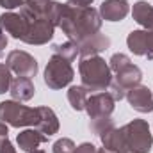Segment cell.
I'll return each mask as SVG.
<instances>
[{
    "instance_id": "6da1fadb",
    "label": "cell",
    "mask_w": 153,
    "mask_h": 153,
    "mask_svg": "<svg viewBox=\"0 0 153 153\" xmlns=\"http://www.w3.org/2000/svg\"><path fill=\"white\" fill-rule=\"evenodd\" d=\"M102 23H103V20H102L98 9L75 7V5L64 4L59 29L66 34L68 41H73V43L78 45L80 41L100 32Z\"/></svg>"
},
{
    "instance_id": "7a4b0ae2",
    "label": "cell",
    "mask_w": 153,
    "mask_h": 153,
    "mask_svg": "<svg viewBox=\"0 0 153 153\" xmlns=\"http://www.w3.org/2000/svg\"><path fill=\"white\" fill-rule=\"evenodd\" d=\"M78 73L82 85L87 91H105L112 82V71L109 68V62L100 55L82 57L78 62Z\"/></svg>"
},
{
    "instance_id": "3957f363",
    "label": "cell",
    "mask_w": 153,
    "mask_h": 153,
    "mask_svg": "<svg viewBox=\"0 0 153 153\" xmlns=\"http://www.w3.org/2000/svg\"><path fill=\"white\" fill-rule=\"evenodd\" d=\"M128 153H150L153 148V135L146 119H132L121 126Z\"/></svg>"
},
{
    "instance_id": "277c9868",
    "label": "cell",
    "mask_w": 153,
    "mask_h": 153,
    "mask_svg": "<svg viewBox=\"0 0 153 153\" xmlns=\"http://www.w3.org/2000/svg\"><path fill=\"white\" fill-rule=\"evenodd\" d=\"M38 117V107L32 109V107H27L16 100L0 102V121L7 123L9 126H14V128L36 126Z\"/></svg>"
},
{
    "instance_id": "5b68a950",
    "label": "cell",
    "mask_w": 153,
    "mask_h": 153,
    "mask_svg": "<svg viewBox=\"0 0 153 153\" xmlns=\"http://www.w3.org/2000/svg\"><path fill=\"white\" fill-rule=\"evenodd\" d=\"M45 84L57 91V89H62V87H68L73 78H75V70L71 66V62H68L66 59L59 57V55H52L46 62V68H45Z\"/></svg>"
},
{
    "instance_id": "8992f818",
    "label": "cell",
    "mask_w": 153,
    "mask_h": 153,
    "mask_svg": "<svg viewBox=\"0 0 153 153\" xmlns=\"http://www.w3.org/2000/svg\"><path fill=\"white\" fill-rule=\"evenodd\" d=\"M5 64L11 70V73H14L16 76L32 78L38 73V61L34 59V55H30L29 52H23V50L9 52Z\"/></svg>"
},
{
    "instance_id": "52a82bcc",
    "label": "cell",
    "mask_w": 153,
    "mask_h": 153,
    "mask_svg": "<svg viewBox=\"0 0 153 153\" xmlns=\"http://www.w3.org/2000/svg\"><path fill=\"white\" fill-rule=\"evenodd\" d=\"M116 109V100L111 96L109 91H100L91 96H87L85 102V112L89 119L94 117H111Z\"/></svg>"
},
{
    "instance_id": "ba28073f",
    "label": "cell",
    "mask_w": 153,
    "mask_h": 153,
    "mask_svg": "<svg viewBox=\"0 0 153 153\" xmlns=\"http://www.w3.org/2000/svg\"><path fill=\"white\" fill-rule=\"evenodd\" d=\"M29 27H30V22L27 18H23L20 13L5 11V13L0 14V29L5 34H9L11 38L18 39V41H25Z\"/></svg>"
},
{
    "instance_id": "9c48e42d",
    "label": "cell",
    "mask_w": 153,
    "mask_h": 153,
    "mask_svg": "<svg viewBox=\"0 0 153 153\" xmlns=\"http://www.w3.org/2000/svg\"><path fill=\"white\" fill-rule=\"evenodd\" d=\"M126 100H128V105H130L134 111L141 112V114L153 112V94L146 85H141V84H139V85L128 89Z\"/></svg>"
},
{
    "instance_id": "30bf717a",
    "label": "cell",
    "mask_w": 153,
    "mask_h": 153,
    "mask_svg": "<svg viewBox=\"0 0 153 153\" xmlns=\"http://www.w3.org/2000/svg\"><path fill=\"white\" fill-rule=\"evenodd\" d=\"M53 32H55V25L50 23L46 18H39L36 22H30L29 32H27L23 43H27V45H46L53 38Z\"/></svg>"
},
{
    "instance_id": "8fae6325",
    "label": "cell",
    "mask_w": 153,
    "mask_h": 153,
    "mask_svg": "<svg viewBox=\"0 0 153 153\" xmlns=\"http://www.w3.org/2000/svg\"><path fill=\"white\" fill-rule=\"evenodd\" d=\"M98 13L105 22H121L130 13V4L126 0H103Z\"/></svg>"
},
{
    "instance_id": "7c38bea8",
    "label": "cell",
    "mask_w": 153,
    "mask_h": 153,
    "mask_svg": "<svg viewBox=\"0 0 153 153\" xmlns=\"http://www.w3.org/2000/svg\"><path fill=\"white\" fill-rule=\"evenodd\" d=\"M78 55L80 57H93V55H100L103 50H107L111 46V38L102 34V32H96L94 36L80 41L78 45Z\"/></svg>"
},
{
    "instance_id": "4fadbf2b",
    "label": "cell",
    "mask_w": 153,
    "mask_h": 153,
    "mask_svg": "<svg viewBox=\"0 0 153 153\" xmlns=\"http://www.w3.org/2000/svg\"><path fill=\"white\" fill-rule=\"evenodd\" d=\"M38 114H39V117H38V123H36L34 128H38L41 134H45L48 137L55 135L59 132V128H61V123H59L57 114L53 112V109H50V107H38Z\"/></svg>"
},
{
    "instance_id": "5bb4252c",
    "label": "cell",
    "mask_w": 153,
    "mask_h": 153,
    "mask_svg": "<svg viewBox=\"0 0 153 153\" xmlns=\"http://www.w3.org/2000/svg\"><path fill=\"white\" fill-rule=\"evenodd\" d=\"M9 93H11L13 100H16V102H29V100L34 98V94H36V87H34L32 78H27V76H16V78H13V82H11Z\"/></svg>"
},
{
    "instance_id": "9a60e30c",
    "label": "cell",
    "mask_w": 153,
    "mask_h": 153,
    "mask_svg": "<svg viewBox=\"0 0 153 153\" xmlns=\"http://www.w3.org/2000/svg\"><path fill=\"white\" fill-rule=\"evenodd\" d=\"M46 141H48V135L41 134L38 128H27V130L20 132L18 137H16V143H18L20 150H23V152H27V153L38 150L39 146L43 143H46Z\"/></svg>"
},
{
    "instance_id": "2e32d148",
    "label": "cell",
    "mask_w": 153,
    "mask_h": 153,
    "mask_svg": "<svg viewBox=\"0 0 153 153\" xmlns=\"http://www.w3.org/2000/svg\"><path fill=\"white\" fill-rule=\"evenodd\" d=\"M100 141L103 144V148L111 153H128L126 148V141H125V135H123V130L121 128H111L107 130L105 134L100 135Z\"/></svg>"
},
{
    "instance_id": "e0dca14e",
    "label": "cell",
    "mask_w": 153,
    "mask_h": 153,
    "mask_svg": "<svg viewBox=\"0 0 153 153\" xmlns=\"http://www.w3.org/2000/svg\"><path fill=\"white\" fill-rule=\"evenodd\" d=\"M112 80H114L116 84H119L123 89H126V93H128V89H132V87H135V85H139L143 82V71H141L139 66L128 64L125 70L117 71Z\"/></svg>"
},
{
    "instance_id": "ac0fdd59",
    "label": "cell",
    "mask_w": 153,
    "mask_h": 153,
    "mask_svg": "<svg viewBox=\"0 0 153 153\" xmlns=\"http://www.w3.org/2000/svg\"><path fill=\"white\" fill-rule=\"evenodd\" d=\"M132 18L141 25L144 27L146 30H152L153 29V5L146 0H139L134 4L132 7Z\"/></svg>"
},
{
    "instance_id": "d6986e66",
    "label": "cell",
    "mask_w": 153,
    "mask_h": 153,
    "mask_svg": "<svg viewBox=\"0 0 153 153\" xmlns=\"http://www.w3.org/2000/svg\"><path fill=\"white\" fill-rule=\"evenodd\" d=\"M52 0H27L23 7H20V14L27 18L29 22H36L39 18H45V13L48 9Z\"/></svg>"
},
{
    "instance_id": "ffe728a7",
    "label": "cell",
    "mask_w": 153,
    "mask_h": 153,
    "mask_svg": "<svg viewBox=\"0 0 153 153\" xmlns=\"http://www.w3.org/2000/svg\"><path fill=\"white\" fill-rule=\"evenodd\" d=\"M126 46L134 55L146 57V30H132L126 38Z\"/></svg>"
},
{
    "instance_id": "44dd1931",
    "label": "cell",
    "mask_w": 153,
    "mask_h": 153,
    "mask_svg": "<svg viewBox=\"0 0 153 153\" xmlns=\"http://www.w3.org/2000/svg\"><path fill=\"white\" fill-rule=\"evenodd\" d=\"M87 89L84 85H71L68 89V102L71 105V109L80 112L85 111V102H87Z\"/></svg>"
},
{
    "instance_id": "7402d4cb",
    "label": "cell",
    "mask_w": 153,
    "mask_h": 153,
    "mask_svg": "<svg viewBox=\"0 0 153 153\" xmlns=\"http://www.w3.org/2000/svg\"><path fill=\"white\" fill-rule=\"evenodd\" d=\"M52 52H53V55H59V57L66 59L68 62H73L76 59V55H78V46L73 41H66V43H61V45H53Z\"/></svg>"
},
{
    "instance_id": "603a6c76",
    "label": "cell",
    "mask_w": 153,
    "mask_h": 153,
    "mask_svg": "<svg viewBox=\"0 0 153 153\" xmlns=\"http://www.w3.org/2000/svg\"><path fill=\"white\" fill-rule=\"evenodd\" d=\"M114 119L112 117H94V119H89V130L94 134V135H102L105 134L107 130L114 128Z\"/></svg>"
},
{
    "instance_id": "cb8c5ba5",
    "label": "cell",
    "mask_w": 153,
    "mask_h": 153,
    "mask_svg": "<svg viewBox=\"0 0 153 153\" xmlns=\"http://www.w3.org/2000/svg\"><path fill=\"white\" fill-rule=\"evenodd\" d=\"M128 64H132V61H130V57L126 55V53H114L111 59H109V68H111V71H121V70H125Z\"/></svg>"
},
{
    "instance_id": "d4e9b609",
    "label": "cell",
    "mask_w": 153,
    "mask_h": 153,
    "mask_svg": "<svg viewBox=\"0 0 153 153\" xmlns=\"http://www.w3.org/2000/svg\"><path fill=\"white\" fill-rule=\"evenodd\" d=\"M75 148H76V144L71 141V139L61 137V139H57V141L53 143L52 152L53 153H75Z\"/></svg>"
},
{
    "instance_id": "484cf974",
    "label": "cell",
    "mask_w": 153,
    "mask_h": 153,
    "mask_svg": "<svg viewBox=\"0 0 153 153\" xmlns=\"http://www.w3.org/2000/svg\"><path fill=\"white\" fill-rule=\"evenodd\" d=\"M11 82H13L11 70L7 68V64H2V62H0V94H5V93H9Z\"/></svg>"
},
{
    "instance_id": "4316f807",
    "label": "cell",
    "mask_w": 153,
    "mask_h": 153,
    "mask_svg": "<svg viewBox=\"0 0 153 153\" xmlns=\"http://www.w3.org/2000/svg\"><path fill=\"white\" fill-rule=\"evenodd\" d=\"M109 93H111V96L114 98L116 102H121L123 98H126V89H123L119 84H116L114 80H112L111 85H109Z\"/></svg>"
},
{
    "instance_id": "83f0119b",
    "label": "cell",
    "mask_w": 153,
    "mask_h": 153,
    "mask_svg": "<svg viewBox=\"0 0 153 153\" xmlns=\"http://www.w3.org/2000/svg\"><path fill=\"white\" fill-rule=\"evenodd\" d=\"M27 0H0V7L5 11H13L16 7H23Z\"/></svg>"
},
{
    "instance_id": "f1b7e54d",
    "label": "cell",
    "mask_w": 153,
    "mask_h": 153,
    "mask_svg": "<svg viewBox=\"0 0 153 153\" xmlns=\"http://www.w3.org/2000/svg\"><path fill=\"white\" fill-rule=\"evenodd\" d=\"M146 59H150V61L153 59V29L146 30Z\"/></svg>"
},
{
    "instance_id": "f546056e",
    "label": "cell",
    "mask_w": 153,
    "mask_h": 153,
    "mask_svg": "<svg viewBox=\"0 0 153 153\" xmlns=\"http://www.w3.org/2000/svg\"><path fill=\"white\" fill-rule=\"evenodd\" d=\"M75 153H98V148L93 143H82L75 148Z\"/></svg>"
},
{
    "instance_id": "4dcf8cb0",
    "label": "cell",
    "mask_w": 153,
    "mask_h": 153,
    "mask_svg": "<svg viewBox=\"0 0 153 153\" xmlns=\"http://www.w3.org/2000/svg\"><path fill=\"white\" fill-rule=\"evenodd\" d=\"M7 139H9V125L4 123V121H0V144L4 141H7Z\"/></svg>"
},
{
    "instance_id": "1f68e13d",
    "label": "cell",
    "mask_w": 153,
    "mask_h": 153,
    "mask_svg": "<svg viewBox=\"0 0 153 153\" xmlns=\"http://www.w3.org/2000/svg\"><path fill=\"white\" fill-rule=\"evenodd\" d=\"M0 153H16V148H14L13 143L7 139V141H4V143L0 144Z\"/></svg>"
},
{
    "instance_id": "d6a6232c",
    "label": "cell",
    "mask_w": 153,
    "mask_h": 153,
    "mask_svg": "<svg viewBox=\"0 0 153 153\" xmlns=\"http://www.w3.org/2000/svg\"><path fill=\"white\" fill-rule=\"evenodd\" d=\"M93 2H94V0H68L66 4L75 5V7H91Z\"/></svg>"
},
{
    "instance_id": "836d02e7",
    "label": "cell",
    "mask_w": 153,
    "mask_h": 153,
    "mask_svg": "<svg viewBox=\"0 0 153 153\" xmlns=\"http://www.w3.org/2000/svg\"><path fill=\"white\" fill-rule=\"evenodd\" d=\"M7 43H9V38H7V34L0 29V53L7 48Z\"/></svg>"
},
{
    "instance_id": "e575fe53",
    "label": "cell",
    "mask_w": 153,
    "mask_h": 153,
    "mask_svg": "<svg viewBox=\"0 0 153 153\" xmlns=\"http://www.w3.org/2000/svg\"><path fill=\"white\" fill-rule=\"evenodd\" d=\"M98 153H111V152H107L105 148H98Z\"/></svg>"
},
{
    "instance_id": "d590c367",
    "label": "cell",
    "mask_w": 153,
    "mask_h": 153,
    "mask_svg": "<svg viewBox=\"0 0 153 153\" xmlns=\"http://www.w3.org/2000/svg\"><path fill=\"white\" fill-rule=\"evenodd\" d=\"M30 153H45V152H43V150H39V148H38V150H34V152H30Z\"/></svg>"
}]
</instances>
